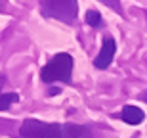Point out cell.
Segmentation results:
<instances>
[{
  "mask_svg": "<svg viewBox=\"0 0 147 138\" xmlns=\"http://www.w3.org/2000/svg\"><path fill=\"white\" fill-rule=\"evenodd\" d=\"M21 138H92V131L75 123H46L40 119H25L19 128Z\"/></svg>",
  "mask_w": 147,
  "mask_h": 138,
  "instance_id": "cell-1",
  "label": "cell"
},
{
  "mask_svg": "<svg viewBox=\"0 0 147 138\" xmlns=\"http://www.w3.org/2000/svg\"><path fill=\"white\" fill-rule=\"evenodd\" d=\"M73 56L67 54V52H59L55 54L52 60L46 63V65L40 69V79H42L46 84L50 83H71V77H73Z\"/></svg>",
  "mask_w": 147,
  "mask_h": 138,
  "instance_id": "cell-2",
  "label": "cell"
},
{
  "mask_svg": "<svg viewBox=\"0 0 147 138\" xmlns=\"http://www.w3.org/2000/svg\"><path fill=\"white\" fill-rule=\"evenodd\" d=\"M40 12L46 17L59 19L71 25L78 17V2L76 0H40Z\"/></svg>",
  "mask_w": 147,
  "mask_h": 138,
  "instance_id": "cell-3",
  "label": "cell"
},
{
  "mask_svg": "<svg viewBox=\"0 0 147 138\" xmlns=\"http://www.w3.org/2000/svg\"><path fill=\"white\" fill-rule=\"evenodd\" d=\"M115 52H117L115 39H113V37H105L103 44H101V50H99V54L94 58V65L98 67V69H107V67L113 63Z\"/></svg>",
  "mask_w": 147,
  "mask_h": 138,
  "instance_id": "cell-4",
  "label": "cell"
},
{
  "mask_svg": "<svg viewBox=\"0 0 147 138\" xmlns=\"http://www.w3.org/2000/svg\"><path fill=\"white\" fill-rule=\"evenodd\" d=\"M120 119L128 125H140L145 119V113H143V109H140L136 105H124L122 111H120Z\"/></svg>",
  "mask_w": 147,
  "mask_h": 138,
  "instance_id": "cell-5",
  "label": "cell"
},
{
  "mask_svg": "<svg viewBox=\"0 0 147 138\" xmlns=\"http://www.w3.org/2000/svg\"><path fill=\"white\" fill-rule=\"evenodd\" d=\"M19 102V94L17 92H8V94H0V111L8 109L11 104Z\"/></svg>",
  "mask_w": 147,
  "mask_h": 138,
  "instance_id": "cell-6",
  "label": "cell"
},
{
  "mask_svg": "<svg viewBox=\"0 0 147 138\" xmlns=\"http://www.w3.org/2000/svg\"><path fill=\"white\" fill-rule=\"evenodd\" d=\"M86 23L92 29L101 27V16H99V12L98 10H88L86 12Z\"/></svg>",
  "mask_w": 147,
  "mask_h": 138,
  "instance_id": "cell-7",
  "label": "cell"
},
{
  "mask_svg": "<svg viewBox=\"0 0 147 138\" xmlns=\"http://www.w3.org/2000/svg\"><path fill=\"white\" fill-rule=\"evenodd\" d=\"M99 2H103L105 6L113 8L117 14H122V8H120V0H99Z\"/></svg>",
  "mask_w": 147,
  "mask_h": 138,
  "instance_id": "cell-8",
  "label": "cell"
}]
</instances>
